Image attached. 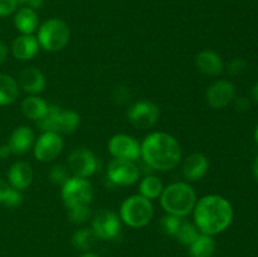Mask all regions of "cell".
I'll return each instance as SVG.
<instances>
[{
    "mask_svg": "<svg viewBox=\"0 0 258 257\" xmlns=\"http://www.w3.org/2000/svg\"><path fill=\"white\" fill-rule=\"evenodd\" d=\"M130 91H128V88L125 87V86H118V87L115 88V91H113L112 93L113 101H115L116 103H118V105H125V103H127L128 101H130Z\"/></svg>",
    "mask_w": 258,
    "mask_h": 257,
    "instance_id": "cell-35",
    "label": "cell"
},
{
    "mask_svg": "<svg viewBox=\"0 0 258 257\" xmlns=\"http://www.w3.org/2000/svg\"><path fill=\"white\" fill-rule=\"evenodd\" d=\"M19 0H0V18H7L18 10Z\"/></svg>",
    "mask_w": 258,
    "mask_h": 257,
    "instance_id": "cell-34",
    "label": "cell"
},
{
    "mask_svg": "<svg viewBox=\"0 0 258 257\" xmlns=\"http://www.w3.org/2000/svg\"><path fill=\"white\" fill-rule=\"evenodd\" d=\"M17 81L19 88H22L24 92L29 93V95H38V93L43 92L45 86H47V81H45L42 71L32 67V66L20 71Z\"/></svg>",
    "mask_w": 258,
    "mask_h": 257,
    "instance_id": "cell-14",
    "label": "cell"
},
{
    "mask_svg": "<svg viewBox=\"0 0 258 257\" xmlns=\"http://www.w3.org/2000/svg\"><path fill=\"white\" fill-rule=\"evenodd\" d=\"M163 189V181L156 175H146L139 183V194L150 201L160 198Z\"/></svg>",
    "mask_w": 258,
    "mask_h": 257,
    "instance_id": "cell-24",
    "label": "cell"
},
{
    "mask_svg": "<svg viewBox=\"0 0 258 257\" xmlns=\"http://www.w3.org/2000/svg\"><path fill=\"white\" fill-rule=\"evenodd\" d=\"M181 222H183V218H180V217L173 216V214H166V216L163 217V219H161V227H163V231L165 232L168 236L175 237L179 228H180Z\"/></svg>",
    "mask_w": 258,
    "mask_h": 257,
    "instance_id": "cell-32",
    "label": "cell"
},
{
    "mask_svg": "<svg viewBox=\"0 0 258 257\" xmlns=\"http://www.w3.org/2000/svg\"><path fill=\"white\" fill-rule=\"evenodd\" d=\"M48 178H49L50 183H53L54 185H63L71 178L70 170L67 166L62 165V164H55L50 168Z\"/></svg>",
    "mask_w": 258,
    "mask_h": 257,
    "instance_id": "cell-30",
    "label": "cell"
},
{
    "mask_svg": "<svg viewBox=\"0 0 258 257\" xmlns=\"http://www.w3.org/2000/svg\"><path fill=\"white\" fill-rule=\"evenodd\" d=\"M254 140H256V143L258 144V125L256 127V131H254Z\"/></svg>",
    "mask_w": 258,
    "mask_h": 257,
    "instance_id": "cell-42",
    "label": "cell"
},
{
    "mask_svg": "<svg viewBox=\"0 0 258 257\" xmlns=\"http://www.w3.org/2000/svg\"><path fill=\"white\" fill-rule=\"evenodd\" d=\"M95 233L91 228H81L77 229L75 233L72 234V244L76 249L78 251L87 252L88 249L92 247L93 242H95Z\"/></svg>",
    "mask_w": 258,
    "mask_h": 257,
    "instance_id": "cell-28",
    "label": "cell"
},
{
    "mask_svg": "<svg viewBox=\"0 0 258 257\" xmlns=\"http://www.w3.org/2000/svg\"><path fill=\"white\" fill-rule=\"evenodd\" d=\"M80 257H100V256H98V254H96V253H93V252L87 251V252H85L83 254H81Z\"/></svg>",
    "mask_w": 258,
    "mask_h": 257,
    "instance_id": "cell-41",
    "label": "cell"
},
{
    "mask_svg": "<svg viewBox=\"0 0 258 257\" xmlns=\"http://www.w3.org/2000/svg\"><path fill=\"white\" fill-rule=\"evenodd\" d=\"M216 251V241L208 234H199L198 238L189 246L191 257H212Z\"/></svg>",
    "mask_w": 258,
    "mask_h": 257,
    "instance_id": "cell-23",
    "label": "cell"
},
{
    "mask_svg": "<svg viewBox=\"0 0 258 257\" xmlns=\"http://www.w3.org/2000/svg\"><path fill=\"white\" fill-rule=\"evenodd\" d=\"M63 150V140L59 134L45 131L33 145L34 156L40 163H49L55 160Z\"/></svg>",
    "mask_w": 258,
    "mask_h": 257,
    "instance_id": "cell-11",
    "label": "cell"
},
{
    "mask_svg": "<svg viewBox=\"0 0 258 257\" xmlns=\"http://www.w3.org/2000/svg\"><path fill=\"white\" fill-rule=\"evenodd\" d=\"M196 66L203 75L217 77L224 70V63L221 55L211 49H203L196 57Z\"/></svg>",
    "mask_w": 258,
    "mask_h": 257,
    "instance_id": "cell-18",
    "label": "cell"
},
{
    "mask_svg": "<svg viewBox=\"0 0 258 257\" xmlns=\"http://www.w3.org/2000/svg\"><path fill=\"white\" fill-rule=\"evenodd\" d=\"M19 85L14 77L7 73H0V106H9L19 96Z\"/></svg>",
    "mask_w": 258,
    "mask_h": 257,
    "instance_id": "cell-21",
    "label": "cell"
},
{
    "mask_svg": "<svg viewBox=\"0 0 258 257\" xmlns=\"http://www.w3.org/2000/svg\"><path fill=\"white\" fill-rule=\"evenodd\" d=\"M108 153L115 159L139 160L141 158V145L134 136L127 134H116L108 140Z\"/></svg>",
    "mask_w": 258,
    "mask_h": 257,
    "instance_id": "cell-12",
    "label": "cell"
},
{
    "mask_svg": "<svg viewBox=\"0 0 258 257\" xmlns=\"http://www.w3.org/2000/svg\"><path fill=\"white\" fill-rule=\"evenodd\" d=\"M253 175L258 181V156H257L256 160H254V164H253Z\"/></svg>",
    "mask_w": 258,
    "mask_h": 257,
    "instance_id": "cell-40",
    "label": "cell"
},
{
    "mask_svg": "<svg viewBox=\"0 0 258 257\" xmlns=\"http://www.w3.org/2000/svg\"><path fill=\"white\" fill-rule=\"evenodd\" d=\"M22 202V191L10 186L7 180L0 178V204H5L8 207H17Z\"/></svg>",
    "mask_w": 258,
    "mask_h": 257,
    "instance_id": "cell-26",
    "label": "cell"
},
{
    "mask_svg": "<svg viewBox=\"0 0 258 257\" xmlns=\"http://www.w3.org/2000/svg\"><path fill=\"white\" fill-rule=\"evenodd\" d=\"M141 145V158L146 165L159 171H170L181 161V146L173 135L154 131L145 136Z\"/></svg>",
    "mask_w": 258,
    "mask_h": 257,
    "instance_id": "cell-2",
    "label": "cell"
},
{
    "mask_svg": "<svg viewBox=\"0 0 258 257\" xmlns=\"http://www.w3.org/2000/svg\"><path fill=\"white\" fill-rule=\"evenodd\" d=\"M246 67H247L246 60L237 57L229 60L228 65H227V72H228L231 76H238L246 71Z\"/></svg>",
    "mask_w": 258,
    "mask_h": 257,
    "instance_id": "cell-33",
    "label": "cell"
},
{
    "mask_svg": "<svg viewBox=\"0 0 258 257\" xmlns=\"http://www.w3.org/2000/svg\"><path fill=\"white\" fill-rule=\"evenodd\" d=\"M33 181L32 165L27 161H17L8 171V183L17 190L22 191L29 188Z\"/></svg>",
    "mask_w": 258,
    "mask_h": 257,
    "instance_id": "cell-17",
    "label": "cell"
},
{
    "mask_svg": "<svg viewBox=\"0 0 258 257\" xmlns=\"http://www.w3.org/2000/svg\"><path fill=\"white\" fill-rule=\"evenodd\" d=\"M14 25L22 34H33L39 28L37 12L30 7H24L14 13Z\"/></svg>",
    "mask_w": 258,
    "mask_h": 257,
    "instance_id": "cell-20",
    "label": "cell"
},
{
    "mask_svg": "<svg viewBox=\"0 0 258 257\" xmlns=\"http://www.w3.org/2000/svg\"><path fill=\"white\" fill-rule=\"evenodd\" d=\"M183 175L188 181H198L207 175L209 170V160L204 154L193 153L184 159Z\"/></svg>",
    "mask_w": 258,
    "mask_h": 257,
    "instance_id": "cell-15",
    "label": "cell"
},
{
    "mask_svg": "<svg viewBox=\"0 0 258 257\" xmlns=\"http://www.w3.org/2000/svg\"><path fill=\"white\" fill-rule=\"evenodd\" d=\"M67 168L70 173H72V176L87 179L97 170V159L88 149L77 148L68 155Z\"/></svg>",
    "mask_w": 258,
    "mask_h": 257,
    "instance_id": "cell-9",
    "label": "cell"
},
{
    "mask_svg": "<svg viewBox=\"0 0 258 257\" xmlns=\"http://www.w3.org/2000/svg\"><path fill=\"white\" fill-rule=\"evenodd\" d=\"M201 232L197 228L196 224L190 223L188 221H183L180 224L178 233H176L175 238L178 239L180 243L185 244V246H190L194 241L199 237Z\"/></svg>",
    "mask_w": 258,
    "mask_h": 257,
    "instance_id": "cell-29",
    "label": "cell"
},
{
    "mask_svg": "<svg viewBox=\"0 0 258 257\" xmlns=\"http://www.w3.org/2000/svg\"><path fill=\"white\" fill-rule=\"evenodd\" d=\"M59 112H60V108L57 107V106H53V105L48 106V110L45 111L44 115L37 121L38 127H39L43 133H45V131L57 133Z\"/></svg>",
    "mask_w": 258,
    "mask_h": 257,
    "instance_id": "cell-27",
    "label": "cell"
},
{
    "mask_svg": "<svg viewBox=\"0 0 258 257\" xmlns=\"http://www.w3.org/2000/svg\"><path fill=\"white\" fill-rule=\"evenodd\" d=\"M12 155V150H10L9 145L4 144V145H0V159H7Z\"/></svg>",
    "mask_w": 258,
    "mask_h": 257,
    "instance_id": "cell-38",
    "label": "cell"
},
{
    "mask_svg": "<svg viewBox=\"0 0 258 257\" xmlns=\"http://www.w3.org/2000/svg\"><path fill=\"white\" fill-rule=\"evenodd\" d=\"M236 98V87L228 80H217L206 92V100L211 107L216 110L227 107Z\"/></svg>",
    "mask_w": 258,
    "mask_h": 257,
    "instance_id": "cell-13",
    "label": "cell"
},
{
    "mask_svg": "<svg viewBox=\"0 0 258 257\" xmlns=\"http://www.w3.org/2000/svg\"><path fill=\"white\" fill-rule=\"evenodd\" d=\"M197 193L193 186L185 181L169 184L163 189L160 203L166 214L184 218L193 212L197 204Z\"/></svg>",
    "mask_w": 258,
    "mask_h": 257,
    "instance_id": "cell-3",
    "label": "cell"
},
{
    "mask_svg": "<svg viewBox=\"0 0 258 257\" xmlns=\"http://www.w3.org/2000/svg\"><path fill=\"white\" fill-rule=\"evenodd\" d=\"M91 229L95 233L96 238L108 241L118 236L121 231V219L111 209H101L95 214L92 219Z\"/></svg>",
    "mask_w": 258,
    "mask_h": 257,
    "instance_id": "cell-10",
    "label": "cell"
},
{
    "mask_svg": "<svg viewBox=\"0 0 258 257\" xmlns=\"http://www.w3.org/2000/svg\"><path fill=\"white\" fill-rule=\"evenodd\" d=\"M92 216L91 212V206H82L76 207V208L68 209V218L72 223L83 224L88 221Z\"/></svg>",
    "mask_w": 258,
    "mask_h": 257,
    "instance_id": "cell-31",
    "label": "cell"
},
{
    "mask_svg": "<svg viewBox=\"0 0 258 257\" xmlns=\"http://www.w3.org/2000/svg\"><path fill=\"white\" fill-rule=\"evenodd\" d=\"M252 98L258 103V82L252 88Z\"/></svg>",
    "mask_w": 258,
    "mask_h": 257,
    "instance_id": "cell-39",
    "label": "cell"
},
{
    "mask_svg": "<svg viewBox=\"0 0 258 257\" xmlns=\"http://www.w3.org/2000/svg\"><path fill=\"white\" fill-rule=\"evenodd\" d=\"M37 39L39 47L47 52H59L70 43V25L59 18H50L39 25Z\"/></svg>",
    "mask_w": 258,
    "mask_h": 257,
    "instance_id": "cell-4",
    "label": "cell"
},
{
    "mask_svg": "<svg viewBox=\"0 0 258 257\" xmlns=\"http://www.w3.org/2000/svg\"><path fill=\"white\" fill-rule=\"evenodd\" d=\"M194 224L199 232L214 236L226 231L233 221L232 204L224 197L208 194L197 201L193 209Z\"/></svg>",
    "mask_w": 258,
    "mask_h": 257,
    "instance_id": "cell-1",
    "label": "cell"
},
{
    "mask_svg": "<svg viewBox=\"0 0 258 257\" xmlns=\"http://www.w3.org/2000/svg\"><path fill=\"white\" fill-rule=\"evenodd\" d=\"M39 43L33 34H20L12 43V53L18 60H29L39 50Z\"/></svg>",
    "mask_w": 258,
    "mask_h": 257,
    "instance_id": "cell-19",
    "label": "cell"
},
{
    "mask_svg": "<svg viewBox=\"0 0 258 257\" xmlns=\"http://www.w3.org/2000/svg\"><path fill=\"white\" fill-rule=\"evenodd\" d=\"M48 106L49 105L42 97H39L38 95H30L23 100L20 108L25 117L29 120L38 121L48 110Z\"/></svg>",
    "mask_w": 258,
    "mask_h": 257,
    "instance_id": "cell-22",
    "label": "cell"
},
{
    "mask_svg": "<svg viewBox=\"0 0 258 257\" xmlns=\"http://www.w3.org/2000/svg\"><path fill=\"white\" fill-rule=\"evenodd\" d=\"M81 122L80 113L75 110H60L58 117V134H72L78 128Z\"/></svg>",
    "mask_w": 258,
    "mask_h": 257,
    "instance_id": "cell-25",
    "label": "cell"
},
{
    "mask_svg": "<svg viewBox=\"0 0 258 257\" xmlns=\"http://www.w3.org/2000/svg\"><path fill=\"white\" fill-rule=\"evenodd\" d=\"M19 2H23V3H30L32 0H19Z\"/></svg>",
    "mask_w": 258,
    "mask_h": 257,
    "instance_id": "cell-43",
    "label": "cell"
},
{
    "mask_svg": "<svg viewBox=\"0 0 258 257\" xmlns=\"http://www.w3.org/2000/svg\"><path fill=\"white\" fill-rule=\"evenodd\" d=\"M154 217V206L150 199L134 194L126 198L120 207L121 222L131 228H143L148 226Z\"/></svg>",
    "mask_w": 258,
    "mask_h": 257,
    "instance_id": "cell-5",
    "label": "cell"
},
{
    "mask_svg": "<svg viewBox=\"0 0 258 257\" xmlns=\"http://www.w3.org/2000/svg\"><path fill=\"white\" fill-rule=\"evenodd\" d=\"M126 117L134 127L148 130L158 123L160 118V108L151 101H136L127 108Z\"/></svg>",
    "mask_w": 258,
    "mask_h": 257,
    "instance_id": "cell-7",
    "label": "cell"
},
{
    "mask_svg": "<svg viewBox=\"0 0 258 257\" xmlns=\"http://www.w3.org/2000/svg\"><path fill=\"white\" fill-rule=\"evenodd\" d=\"M8 53H9V50H8L7 44L0 42V66H3L5 63V60L8 58Z\"/></svg>",
    "mask_w": 258,
    "mask_h": 257,
    "instance_id": "cell-37",
    "label": "cell"
},
{
    "mask_svg": "<svg viewBox=\"0 0 258 257\" xmlns=\"http://www.w3.org/2000/svg\"><path fill=\"white\" fill-rule=\"evenodd\" d=\"M233 101H234V106H236V108L238 111H247L249 110V107H251V102H249V100L247 97H243V96L234 98Z\"/></svg>",
    "mask_w": 258,
    "mask_h": 257,
    "instance_id": "cell-36",
    "label": "cell"
},
{
    "mask_svg": "<svg viewBox=\"0 0 258 257\" xmlns=\"http://www.w3.org/2000/svg\"><path fill=\"white\" fill-rule=\"evenodd\" d=\"M62 199L67 209L76 207L91 206L95 197V190L90 181L86 178L71 176L62 185Z\"/></svg>",
    "mask_w": 258,
    "mask_h": 257,
    "instance_id": "cell-6",
    "label": "cell"
},
{
    "mask_svg": "<svg viewBox=\"0 0 258 257\" xmlns=\"http://www.w3.org/2000/svg\"><path fill=\"white\" fill-rule=\"evenodd\" d=\"M106 174L111 183L121 186L133 185L140 179V169L136 161L126 159L113 158L108 163Z\"/></svg>",
    "mask_w": 258,
    "mask_h": 257,
    "instance_id": "cell-8",
    "label": "cell"
},
{
    "mask_svg": "<svg viewBox=\"0 0 258 257\" xmlns=\"http://www.w3.org/2000/svg\"><path fill=\"white\" fill-rule=\"evenodd\" d=\"M35 143V136L29 126H18L10 135L8 145H9L12 154L14 155H24L32 149Z\"/></svg>",
    "mask_w": 258,
    "mask_h": 257,
    "instance_id": "cell-16",
    "label": "cell"
}]
</instances>
